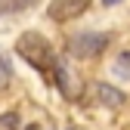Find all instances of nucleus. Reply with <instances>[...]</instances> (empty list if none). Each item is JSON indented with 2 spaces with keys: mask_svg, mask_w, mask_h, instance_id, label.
Instances as JSON below:
<instances>
[{
  "mask_svg": "<svg viewBox=\"0 0 130 130\" xmlns=\"http://www.w3.org/2000/svg\"><path fill=\"white\" fill-rule=\"evenodd\" d=\"M15 53H19L31 68H37V71H53L56 68L53 46H50V40L43 34H37V31H25V34L15 40Z\"/></svg>",
  "mask_w": 130,
  "mask_h": 130,
  "instance_id": "1",
  "label": "nucleus"
},
{
  "mask_svg": "<svg viewBox=\"0 0 130 130\" xmlns=\"http://www.w3.org/2000/svg\"><path fill=\"white\" fill-rule=\"evenodd\" d=\"M105 46H108V34H99V31H84V34L68 37V53H74V56H80V59L99 56Z\"/></svg>",
  "mask_w": 130,
  "mask_h": 130,
  "instance_id": "2",
  "label": "nucleus"
},
{
  "mask_svg": "<svg viewBox=\"0 0 130 130\" xmlns=\"http://www.w3.org/2000/svg\"><path fill=\"white\" fill-rule=\"evenodd\" d=\"M93 0H53L46 15H50L53 22H68V19H77V15H84L87 6Z\"/></svg>",
  "mask_w": 130,
  "mask_h": 130,
  "instance_id": "3",
  "label": "nucleus"
},
{
  "mask_svg": "<svg viewBox=\"0 0 130 130\" xmlns=\"http://www.w3.org/2000/svg\"><path fill=\"white\" fill-rule=\"evenodd\" d=\"M96 96H99L108 108H121L124 105V93L115 90V87H108V84H96Z\"/></svg>",
  "mask_w": 130,
  "mask_h": 130,
  "instance_id": "4",
  "label": "nucleus"
},
{
  "mask_svg": "<svg viewBox=\"0 0 130 130\" xmlns=\"http://www.w3.org/2000/svg\"><path fill=\"white\" fill-rule=\"evenodd\" d=\"M34 3H37V0H6V9H28Z\"/></svg>",
  "mask_w": 130,
  "mask_h": 130,
  "instance_id": "5",
  "label": "nucleus"
},
{
  "mask_svg": "<svg viewBox=\"0 0 130 130\" xmlns=\"http://www.w3.org/2000/svg\"><path fill=\"white\" fill-rule=\"evenodd\" d=\"M121 62L127 65V71H130V53H124V56H121Z\"/></svg>",
  "mask_w": 130,
  "mask_h": 130,
  "instance_id": "6",
  "label": "nucleus"
},
{
  "mask_svg": "<svg viewBox=\"0 0 130 130\" xmlns=\"http://www.w3.org/2000/svg\"><path fill=\"white\" fill-rule=\"evenodd\" d=\"M102 3H105V6H115V3H121V0H102Z\"/></svg>",
  "mask_w": 130,
  "mask_h": 130,
  "instance_id": "7",
  "label": "nucleus"
},
{
  "mask_svg": "<svg viewBox=\"0 0 130 130\" xmlns=\"http://www.w3.org/2000/svg\"><path fill=\"white\" fill-rule=\"evenodd\" d=\"M28 130H40V127H37V124H31V127H28Z\"/></svg>",
  "mask_w": 130,
  "mask_h": 130,
  "instance_id": "8",
  "label": "nucleus"
}]
</instances>
